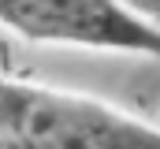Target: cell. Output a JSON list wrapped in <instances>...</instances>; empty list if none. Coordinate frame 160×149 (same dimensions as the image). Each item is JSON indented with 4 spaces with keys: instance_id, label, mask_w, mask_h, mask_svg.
<instances>
[{
    "instance_id": "cell-3",
    "label": "cell",
    "mask_w": 160,
    "mask_h": 149,
    "mask_svg": "<svg viewBox=\"0 0 160 149\" xmlns=\"http://www.w3.org/2000/svg\"><path fill=\"white\" fill-rule=\"evenodd\" d=\"M123 4H127V8H134L145 23H153V26L160 30V0H123Z\"/></svg>"
},
{
    "instance_id": "cell-2",
    "label": "cell",
    "mask_w": 160,
    "mask_h": 149,
    "mask_svg": "<svg viewBox=\"0 0 160 149\" xmlns=\"http://www.w3.org/2000/svg\"><path fill=\"white\" fill-rule=\"evenodd\" d=\"M0 26L41 45L160 60V30L123 0H0Z\"/></svg>"
},
{
    "instance_id": "cell-1",
    "label": "cell",
    "mask_w": 160,
    "mask_h": 149,
    "mask_svg": "<svg viewBox=\"0 0 160 149\" xmlns=\"http://www.w3.org/2000/svg\"><path fill=\"white\" fill-rule=\"evenodd\" d=\"M0 149H160V127L86 93L0 74Z\"/></svg>"
}]
</instances>
